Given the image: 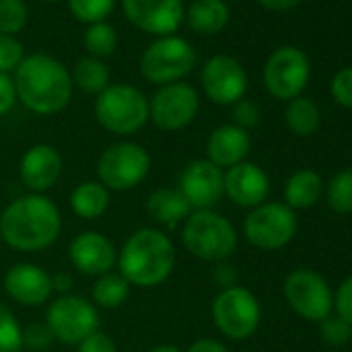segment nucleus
<instances>
[{"label": "nucleus", "instance_id": "f257e3e1", "mask_svg": "<svg viewBox=\"0 0 352 352\" xmlns=\"http://www.w3.org/2000/svg\"><path fill=\"white\" fill-rule=\"evenodd\" d=\"M63 218L52 199L42 193H30L15 199L0 216L3 241L25 253H38L56 243Z\"/></svg>", "mask_w": 352, "mask_h": 352}, {"label": "nucleus", "instance_id": "f03ea898", "mask_svg": "<svg viewBox=\"0 0 352 352\" xmlns=\"http://www.w3.org/2000/svg\"><path fill=\"white\" fill-rule=\"evenodd\" d=\"M17 100L36 114L48 116L65 110L73 96L67 67L50 54H32L15 69Z\"/></svg>", "mask_w": 352, "mask_h": 352}, {"label": "nucleus", "instance_id": "7ed1b4c3", "mask_svg": "<svg viewBox=\"0 0 352 352\" xmlns=\"http://www.w3.org/2000/svg\"><path fill=\"white\" fill-rule=\"evenodd\" d=\"M118 274L137 288L164 284L176 263V251L170 236L157 228H139L118 253Z\"/></svg>", "mask_w": 352, "mask_h": 352}, {"label": "nucleus", "instance_id": "20e7f679", "mask_svg": "<svg viewBox=\"0 0 352 352\" xmlns=\"http://www.w3.org/2000/svg\"><path fill=\"white\" fill-rule=\"evenodd\" d=\"M183 245L201 261L222 263L236 251L239 234L228 218L214 210H201L191 212L185 220Z\"/></svg>", "mask_w": 352, "mask_h": 352}, {"label": "nucleus", "instance_id": "39448f33", "mask_svg": "<svg viewBox=\"0 0 352 352\" xmlns=\"http://www.w3.org/2000/svg\"><path fill=\"white\" fill-rule=\"evenodd\" d=\"M96 118L114 135H133L149 120V100L133 85H110L96 100Z\"/></svg>", "mask_w": 352, "mask_h": 352}, {"label": "nucleus", "instance_id": "423d86ee", "mask_svg": "<svg viewBox=\"0 0 352 352\" xmlns=\"http://www.w3.org/2000/svg\"><path fill=\"white\" fill-rule=\"evenodd\" d=\"M151 157L145 147L133 141H120L106 147L98 160V179L110 191H131L149 174Z\"/></svg>", "mask_w": 352, "mask_h": 352}, {"label": "nucleus", "instance_id": "0eeeda50", "mask_svg": "<svg viewBox=\"0 0 352 352\" xmlns=\"http://www.w3.org/2000/svg\"><path fill=\"white\" fill-rule=\"evenodd\" d=\"M298 220L294 210L282 201H265L253 208L243 224L245 239L261 251L284 249L296 236Z\"/></svg>", "mask_w": 352, "mask_h": 352}, {"label": "nucleus", "instance_id": "6e6552de", "mask_svg": "<svg viewBox=\"0 0 352 352\" xmlns=\"http://www.w3.org/2000/svg\"><path fill=\"white\" fill-rule=\"evenodd\" d=\"M193 46L176 36H166L149 44L141 56V75L155 85L179 83L195 67Z\"/></svg>", "mask_w": 352, "mask_h": 352}, {"label": "nucleus", "instance_id": "1a4fd4ad", "mask_svg": "<svg viewBox=\"0 0 352 352\" xmlns=\"http://www.w3.org/2000/svg\"><path fill=\"white\" fill-rule=\"evenodd\" d=\"M212 319L226 338L249 340L261 323V305L249 288L230 286L216 294Z\"/></svg>", "mask_w": 352, "mask_h": 352}, {"label": "nucleus", "instance_id": "9d476101", "mask_svg": "<svg viewBox=\"0 0 352 352\" xmlns=\"http://www.w3.org/2000/svg\"><path fill=\"white\" fill-rule=\"evenodd\" d=\"M284 298L302 319L319 323L333 313V292L327 280L313 270L298 267L284 280Z\"/></svg>", "mask_w": 352, "mask_h": 352}, {"label": "nucleus", "instance_id": "9b49d317", "mask_svg": "<svg viewBox=\"0 0 352 352\" xmlns=\"http://www.w3.org/2000/svg\"><path fill=\"white\" fill-rule=\"evenodd\" d=\"M46 325L54 340L77 346L100 325L98 309L79 294H60L46 313Z\"/></svg>", "mask_w": 352, "mask_h": 352}, {"label": "nucleus", "instance_id": "f8f14e48", "mask_svg": "<svg viewBox=\"0 0 352 352\" xmlns=\"http://www.w3.org/2000/svg\"><path fill=\"white\" fill-rule=\"evenodd\" d=\"M311 77V63L298 48H278L265 63L263 83L278 100H294L307 87Z\"/></svg>", "mask_w": 352, "mask_h": 352}, {"label": "nucleus", "instance_id": "ddd939ff", "mask_svg": "<svg viewBox=\"0 0 352 352\" xmlns=\"http://www.w3.org/2000/svg\"><path fill=\"white\" fill-rule=\"evenodd\" d=\"M199 112V94L189 83L162 85L149 102V118L162 131H183Z\"/></svg>", "mask_w": 352, "mask_h": 352}, {"label": "nucleus", "instance_id": "4468645a", "mask_svg": "<svg viewBox=\"0 0 352 352\" xmlns=\"http://www.w3.org/2000/svg\"><path fill=\"white\" fill-rule=\"evenodd\" d=\"M179 191L191 212L214 210L224 197V170L210 160H193L181 174Z\"/></svg>", "mask_w": 352, "mask_h": 352}, {"label": "nucleus", "instance_id": "2eb2a0df", "mask_svg": "<svg viewBox=\"0 0 352 352\" xmlns=\"http://www.w3.org/2000/svg\"><path fill=\"white\" fill-rule=\"evenodd\" d=\"M247 73L243 65L228 56L216 54L212 56L201 73V85L206 96L220 106H234L247 94Z\"/></svg>", "mask_w": 352, "mask_h": 352}, {"label": "nucleus", "instance_id": "dca6fc26", "mask_svg": "<svg viewBox=\"0 0 352 352\" xmlns=\"http://www.w3.org/2000/svg\"><path fill=\"white\" fill-rule=\"evenodd\" d=\"M126 19L145 34L172 36L185 19L183 0H122Z\"/></svg>", "mask_w": 352, "mask_h": 352}, {"label": "nucleus", "instance_id": "f3484780", "mask_svg": "<svg viewBox=\"0 0 352 352\" xmlns=\"http://www.w3.org/2000/svg\"><path fill=\"white\" fill-rule=\"evenodd\" d=\"M224 195L239 208L253 210L270 195V176L253 162H241L224 172Z\"/></svg>", "mask_w": 352, "mask_h": 352}, {"label": "nucleus", "instance_id": "a211bd4d", "mask_svg": "<svg viewBox=\"0 0 352 352\" xmlns=\"http://www.w3.org/2000/svg\"><path fill=\"white\" fill-rule=\"evenodd\" d=\"M71 263L85 276H104L116 265L118 253L114 243L96 230L77 234L69 245Z\"/></svg>", "mask_w": 352, "mask_h": 352}, {"label": "nucleus", "instance_id": "6ab92c4d", "mask_svg": "<svg viewBox=\"0 0 352 352\" xmlns=\"http://www.w3.org/2000/svg\"><path fill=\"white\" fill-rule=\"evenodd\" d=\"M7 294L23 307H42L54 292L52 276L36 263H17L5 276Z\"/></svg>", "mask_w": 352, "mask_h": 352}, {"label": "nucleus", "instance_id": "aec40b11", "mask_svg": "<svg viewBox=\"0 0 352 352\" xmlns=\"http://www.w3.org/2000/svg\"><path fill=\"white\" fill-rule=\"evenodd\" d=\"M63 174V155L56 147L48 143H38L30 147L19 164L21 183L32 193H44L56 185Z\"/></svg>", "mask_w": 352, "mask_h": 352}, {"label": "nucleus", "instance_id": "412c9836", "mask_svg": "<svg viewBox=\"0 0 352 352\" xmlns=\"http://www.w3.org/2000/svg\"><path fill=\"white\" fill-rule=\"evenodd\" d=\"M249 151L251 135L236 124H222L214 129L208 139V160L218 168H232L241 162H247Z\"/></svg>", "mask_w": 352, "mask_h": 352}, {"label": "nucleus", "instance_id": "4be33fe9", "mask_svg": "<svg viewBox=\"0 0 352 352\" xmlns=\"http://www.w3.org/2000/svg\"><path fill=\"white\" fill-rule=\"evenodd\" d=\"M145 212L153 222L166 228H176L189 218L191 208L179 189H155L145 201Z\"/></svg>", "mask_w": 352, "mask_h": 352}, {"label": "nucleus", "instance_id": "5701e85b", "mask_svg": "<svg viewBox=\"0 0 352 352\" xmlns=\"http://www.w3.org/2000/svg\"><path fill=\"white\" fill-rule=\"evenodd\" d=\"M325 183L315 170L300 168L294 174H290V179L284 185V204L290 210H309L317 206V201L323 197Z\"/></svg>", "mask_w": 352, "mask_h": 352}, {"label": "nucleus", "instance_id": "b1692460", "mask_svg": "<svg viewBox=\"0 0 352 352\" xmlns=\"http://www.w3.org/2000/svg\"><path fill=\"white\" fill-rule=\"evenodd\" d=\"M230 9L224 0H195L187 11V23L195 34L214 36L226 28Z\"/></svg>", "mask_w": 352, "mask_h": 352}, {"label": "nucleus", "instance_id": "393cba45", "mask_svg": "<svg viewBox=\"0 0 352 352\" xmlns=\"http://www.w3.org/2000/svg\"><path fill=\"white\" fill-rule=\"evenodd\" d=\"M71 210L83 220H98L110 206V193L100 181H85L71 193Z\"/></svg>", "mask_w": 352, "mask_h": 352}, {"label": "nucleus", "instance_id": "a878e982", "mask_svg": "<svg viewBox=\"0 0 352 352\" xmlns=\"http://www.w3.org/2000/svg\"><path fill=\"white\" fill-rule=\"evenodd\" d=\"M284 120H286V126L290 129V133H294L298 137H309L319 129L321 112L313 100L298 96L288 102V106L284 110Z\"/></svg>", "mask_w": 352, "mask_h": 352}, {"label": "nucleus", "instance_id": "bb28decb", "mask_svg": "<svg viewBox=\"0 0 352 352\" xmlns=\"http://www.w3.org/2000/svg\"><path fill=\"white\" fill-rule=\"evenodd\" d=\"M131 294V284L114 272H108L100 276L91 288V296L98 307L102 309H118L126 302Z\"/></svg>", "mask_w": 352, "mask_h": 352}, {"label": "nucleus", "instance_id": "cd10ccee", "mask_svg": "<svg viewBox=\"0 0 352 352\" xmlns=\"http://www.w3.org/2000/svg\"><path fill=\"white\" fill-rule=\"evenodd\" d=\"M71 79L85 94H98L100 96L106 87H110V71H108V67L100 58H94V56L81 58L75 65V71H73Z\"/></svg>", "mask_w": 352, "mask_h": 352}, {"label": "nucleus", "instance_id": "c85d7f7f", "mask_svg": "<svg viewBox=\"0 0 352 352\" xmlns=\"http://www.w3.org/2000/svg\"><path fill=\"white\" fill-rule=\"evenodd\" d=\"M323 195L331 212L340 216L352 214V168L333 174L325 185Z\"/></svg>", "mask_w": 352, "mask_h": 352}, {"label": "nucleus", "instance_id": "c756f323", "mask_svg": "<svg viewBox=\"0 0 352 352\" xmlns=\"http://www.w3.org/2000/svg\"><path fill=\"white\" fill-rule=\"evenodd\" d=\"M83 46L87 48V52L94 58H104L110 56L116 46H118V36L114 32V28L106 21L94 23L87 28L85 36H83Z\"/></svg>", "mask_w": 352, "mask_h": 352}, {"label": "nucleus", "instance_id": "7c9ffc66", "mask_svg": "<svg viewBox=\"0 0 352 352\" xmlns=\"http://www.w3.org/2000/svg\"><path fill=\"white\" fill-rule=\"evenodd\" d=\"M116 0H69V9L81 23H100L114 11Z\"/></svg>", "mask_w": 352, "mask_h": 352}, {"label": "nucleus", "instance_id": "2f4dec72", "mask_svg": "<svg viewBox=\"0 0 352 352\" xmlns=\"http://www.w3.org/2000/svg\"><path fill=\"white\" fill-rule=\"evenodd\" d=\"M28 23V7L23 0H0V34L15 36Z\"/></svg>", "mask_w": 352, "mask_h": 352}, {"label": "nucleus", "instance_id": "473e14b6", "mask_svg": "<svg viewBox=\"0 0 352 352\" xmlns=\"http://www.w3.org/2000/svg\"><path fill=\"white\" fill-rule=\"evenodd\" d=\"M23 336L15 315L0 302V352H21Z\"/></svg>", "mask_w": 352, "mask_h": 352}, {"label": "nucleus", "instance_id": "72a5a7b5", "mask_svg": "<svg viewBox=\"0 0 352 352\" xmlns=\"http://www.w3.org/2000/svg\"><path fill=\"white\" fill-rule=\"evenodd\" d=\"M319 338L323 344H327L331 348L344 346L352 340V325L333 313V315L325 317L323 321H319Z\"/></svg>", "mask_w": 352, "mask_h": 352}, {"label": "nucleus", "instance_id": "f704fd0d", "mask_svg": "<svg viewBox=\"0 0 352 352\" xmlns=\"http://www.w3.org/2000/svg\"><path fill=\"white\" fill-rule=\"evenodd\" d=\"M23 46L13 36L0 34V73H9L17 69L23 60Z\"/></svg>", "mask_w": 352, "mask_h": 352}, {"label": "nucleus", "instance_id": "c9c22d12", "mask_svg": "<svg viewBox=\"0 0 352 352\" xmlns=\"http://www.w3.org/2000/svg\"><path fill=\"white\" fill-rule=\"evenodd\" d=\"M21 336H23V348L36 350V352L48 350L50 344L54 342V336L46 323H30L25 329H21Z\"/></svg>", "mask_w": 352, "mask_h": 352}, {"label": "nucleus", "instance_id": "e433bc0d", "mask_svg": "<svg viewBox=\"0 0 352 352\" xmlns=\"http://www.w3.org/2000/svg\"><path fill=\"white\" fill-rule=\"evenodd\" d=\"M331 96L333 100L344 106L352 108V67L338 71L331 79Z\"/></svg>", "mask_w": 352, "mask_h": 352}, {"label": "nucleus", "instance_id": "4c0bfd02", "mask_svg": "<svg viewBox=\"0 0 352 352\" xmlns=\"http://www.w3.org/2000/svg\"><path fill=\"white\" fill-rule=\"evenodd\" d=\"M232 118H234V122L232 124H236V126H241V129H245V131H249V129H253V126H257L259 124V118H261V114H259V108H257V104L255 102H251V100H241V102H236L234 104V108H232Z\"/></svg>", "mask_w": 352, "mask_h": 352}, {"label": "nucleus", "instance_id": "58836bf2", "mask_svg": "<svg viewBox=\"0 0 352 352\" xmlns=\"http://www.w3.org/2000/svg\"><path fill=\"white\" fill-rule=\"evenodd\" d=\"M333 313L352 325V276H348L333 292Z\"/></svg>", "mask_w": 352, "mask_h": 352}, {"label": "nucleus", "instance_id": "ea45409f", "mask_svg": "<svg viewBox=\"0 0 352 352\" xmlns=\"http://www.w3.org/2000/svg\"><path fill=\"white\" fill-rule=\"evenodd\" d=\"M77 352H116V342L108 333L96 329L83 342L77 344Z\"/></svg>", "mask_w": 352, "mask_h": 352}, {"label": "nucleus", "instance_id": "a19ab883", "mask_svg": "<svg viewBox=\"0 0 352 352\" xmlns=\"http://www.w3.org/2000/svg\"><path fill=\"white\" fill-rule=\"evenodd\" d=\"M15 102H17L15 81L9 75L0 73V116L7 114L9 110H13Z\"/></svg>", "mask_w": 352, "mask_h": 352}, {"label": "nucleus", "instance_id": "79ce46f5", "mask_svg": "<svg viewBox=\"0 0 352 352\" xmlns=\"http://www.w3.org/2000/svg\"><path fill=\"white\" fill-rule=\"evenodd\" d=\"M214 280L216 284L224 288H230V286H236V270L232 265H226V263H220L216 270H214Z\"/></svg>", "mask_w": 352, "mask_h": 352}, {"label": "nucleus", "instance_id": "37998d69", "mask_svg": "<svg viewBox=\"0 0 352 352\" xmlns=\"http://www.w3.org/2000/svg\"><path fill=\"white\" fill-rule=\"evenodd\" d=\"M187 352H230V350L214 338H201V340H195L187 348Z\"/></svg>", "mask_w": 352, "mask_h": 352}, {"label": "nucleus", "instance_id": "c03bdc74", "mask_svg": "<svg viewBox=\"0 0 352 352\" xmlns=\"http://www.w3.org/2000/svg\"><path fill=\"white\" fill-rule=\"evenodd\" d=\"M259 3L265 9H272V11H288V9L296 7L300 0H259Z\"/></svg>", "mask_w": 352, "mask_h": 352}, {"label": "nucleus", "instance_id": "a18cd8bd", "mask_svg": "<svg viewBox=\"0 0 352 352\" xmlns=\"http://www.w3.org/2000/svg\"><path fill=\"white\" fill-rule=\"evenodd\" d=\"M52 282H54V290L67 292V290L71 288V278H69L67 274H58V276H54V278H52Z\"/></svg>", "mask_w": 352, "mask_h": 352}, {"label": "nucleus", "instance_id": "49530a36", "mask_svg": "<svg viewBox=\"0 0 352 352\" xmlns=\"http://www.w3.org/2000/svg\"><path fill=\"white\" fill-rule=\"evenodd\" d=\"M147 352H183V350L179 346H174V344H160V346H153Z\"/></svg>", "mask_w": 352, "mask_h": 352}, {"label": "nucleus", "instance_id": "de8ad7c7", "mask_svg": "<svg viewBox=\"0 0 352 352\" xmlns=\"http://www.w3.org/2000/svg\"><path fill=\"white\" fill-rule=\"evenodd\" d=\"M48 3H56V0H48Z\"/></svg>", "mask_w": 352, "mask_h": 352}, {"label": "nucleus", "instance_id": "09e8293b", "mask_svg": "<svg viewBox=\"0 0 352 352\" xmlns=\"http://www.w3.org/2000/svg\"><path fill=\"white\" fill-rule=\"evenodd\" d=\"M0 243H3V234H0Z\"/></svg>", "mask_w": 352, "mask_h": 352}]
</instances>
